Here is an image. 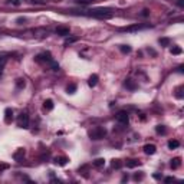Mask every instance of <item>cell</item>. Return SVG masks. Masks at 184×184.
I'll return each mask as SVG.
<instances>
[{
  "label": "cell",
  "instance_id": "cell-18",
  "mask_svg": "<svg viewBox=\"0 0 184 184\" xmlns=\"http://www.w3.org/2000/svg\"><path fill=\"white\" fill-rule=\"evenodd\" d=\"M66 91H68V93H75V91H76V85H69L68 88H66Z\"/></svg>",
  "mask_w": 184,
  "mask_h": 184
},
{
  "label": "cell",
  "instance_id": "cell-21",
  "mask_svg": "<svg viewBox=\"0 0 184 184\" xmlns=\"http://www.w3.org/2000/svg\"><path fill=\"white\" fill-rule=\"evenodd\" d=\"M119 49H121V52H124V53H130V52H131V48H130V46H125V45H122Z\"/></svg>",
  "mask_w": 184,
  "mask_h": 184
},
{
  "label": "cell",
  "instance_id": "cell-27",
  "mask_svg": "<svg viewBox=\"0 0 184 184\" xmlns=\"http://www.w3.org/2000/svg\"><path fill=\"white\" fill-rule=\"evenodd\" d=\"M160 43H161V45H168V43H170V40H168V39H160Z\"/></svg>",
  "mask_w": 184,
  "mask_h": 184
},
{
  "label": "cell",
  "instance_id": "cell-9",
  "mask_svg": "<svg viewBox=\"0 0 184 184\" xmlns=\"http://www.w3.org/2000/svg\"><path fill=\"white\" fill-rule=\"evenodd\" d=\"M56 33H58V35H62V36H68V35H69V27L59 26L56 29Z\"/></svg>",
  "mask_w": 184,
  "mask_h": 184
},
{
  "label": "cell",
  "instance_id": "cell-16",
  "mask_svg": "<svg viewBox=\"0 0 184 184\" xmlns=\"http://www.w3.org/2000/svg\"><path fill=\"white\" fill-rule=\"evenodd\" d=\"M112 167H114V168H121V167H122L121 160H114V161H112Z\"/></svg>",
  "mask_w": 184,
  "mask_h": 184
},
{
  "label": "cell",
  "instance_id": "cell-24",
  "mask_svg": "<svg viewBox=\"0 0 184 184\" xmlns=\"http://www.w3.org/2000/svg\"><path fill=\"white\" fill-rule=\"evenodd\" d=\"M17 86L19 88H25V81L23 79H17Z\"/></svg>",
  "mask_w": 184,
  "mask_h": 184
},
{
  "label": "cell",
  "instance_id": "cell-11",
  "mask_svg": "<svg viewBox=\"0 0 184 184\" xmlns=\"http://www.w3.org/2000/svg\"><path fill=\"white\" fill-rule=\"evenodd\" d=\"M104 165H105V160L104 158H96L93 161V167H96V168H102Z\"/></svg>",
  "mask_w": 184,
  "mask_h": 184
},
{
  "label": "cell",
  "instance_id": "cell-19",
  "mask_svg": "<svg viewBox=\"0 0 184 184\" xmlns=\"http://www.w3.org/2000/svg\"><path fill=\"white\" fill-rule=\"evenodd\" d=\"M125 86H127V88H130V89H135V83L132 82L131 79H128V81L125 82Z\"/></svg>",
  "mask_w": 184,
  "mask_h": 184
},
{
  "label": "cell",
  "instance_id": "cell-13",
  "mask_svg": "<svg viewBox=\"0 0 184 184\" xmlns=\"http://www.w3.org/2000/svg\"><path fill=\"white\" fill-rule=\"evenodd\" d=\"M43 106H45V109H48V111L53 109V101L52 99H46V101L43 102Z\"/></svg>",
  "mask_w": 184,
  "mask_h": 184
},
{
  "label": "cell",
  "instance_id": "cell-7",
  "mask_svg": "<svg viewBox=\"0 0 184 184\" xmlns=\"http://www.w3.org/2000/svg\"><path fill=\"white\" fill-rule=\"evenodd\" d=\"M23 157H25V150H23V148H19V150L13 154V158L16 160V161H20Z\"/></svg>",
  "mask_w": 184,
  "mask_h": 184
},
{
  "label": "cell",
  "instance_id": "cell-29",
  "mask_svg": "<svg viewBox=\"0 0 184 184\" xmlns=\"http://www.w3.org/2000/svg\"><path fill=\"white\" fill-rule=\"evenodd\" d=\"M164 181H165V183H171V181H174V177H167Z\"/></svg>",
  "mask_w": 184,
  "mask_h": 184
},
{
  "label": "cell",
  "instance_id": "cell-26",
  "mask_svg": "<svg viewBox=\"0 0 184 184\" xmlns=\"http://www.w3.org/2000/svg\"><path fill=\"white\" fill-rule=\"evenodd\" d=\"M78 3H82V4H86V3H91V1H95V0H75Z\"/></svg>",
  "mask_w": 184,
  "mask_h": 184
},
{
  "label": "cell",
  "instance_id": "cell-3",
  "mask_svg": "<svg viewBox=\"0 0 184 184\" xmlns=\"http://www.w3.org/2000/svg\"><path fill=\"white\" fill-rule=\"evenodd\" d=\"M17 127L20 128H29V115L26 112H22L17 118Z\"/></svg>",
  "mask_w": 184,
  "mask_h": 184
},
{
  "label": "cell",
  "instance_id": "cell-30",
  "mask_svg": "<svg viewBox=\"0 0 184 184\" xmlns=\"http://www.w3.org/2000/svg\"><path fill=\"white\" fill-rule=\"evenodd\" d=\"M134 178H135V180H141V178H143V174H135Z\"/></svg>",
  "mask_w": 184,
  "mask_h": 184
},
{
  "label": "cell",
  "instance_id": "cell-17",
  "mask_svg": "<svg viewBox=\"0 0 184 184\" xmlns=\"http://www.w3.org/2000/svg\"><path fill=\"white\" fill-rule=\"evenodd\" d=\"M171 53H173V55H180V53H181V48L173 46V48H171Z\"/></svg>",
  "mask_w": 184,
  "mask_h": 184
},
{
  "label": "cell",
  "instance_id": "cell-22",
  "mask_svg": "<svg viewBox=\"0 0 184 184\" xmlns=\"http://www.w3.org/2000/svg\"><path fill=\"white\" fill-rule=\"evenodd\" d=\"M155 131L158 134H165V128H164V125H158L157 128H155Z\"/></svg>",
  "mask_w": 184,
  "mask_h": 184
},
{
  "label": "cell",
  "instance_id": "cell-28",
  "mask_svg": "<svg viewBox=\"0 0 184 184\" xmlns=\"http://www.w3.org/2000/svg\"><path fill=\"white\" fill-rule=\"evenodd\" d=\"M7 167H9L7 164H1V165H0V173H1V171H3V170H6Z\"/></svg>",
  "mask_w": 184,
  "mask_h": 184
},
{
  "label": "cell",
  "instance_id": "cell-10",
  "mask_svg": "<svg viewBox=\"0 0 184 184\" xmlns=\"http://www.w3.org/2000/svg\"><path fill=\"white\" fill-rule=\"evenodd\" d=\"M138 164H140V161H138V160H134V158L127 160V163H125V165H127L128 168H134V167H137Z\"/></svg>",
  "mask_w": 184,
  "mask_h": 184
},
{
  "label": "cell",
  "instance_id": "cell-25",
  "mask_svg": "<svg viewBox=\"0 0 184 184\" xmlns=\"http://www.w3.org/2000/svg\"><path fill=\"white\" fill-rule=\"evenodd\" d=\"M73 42H76V38H68V39L65 40L66 45H68V43H73Z\"/></svg>",
  "mask_w": 184,
  "mask_h": 184
},
{
  "label": "cell",
  "instance_id": "cell-8",
  "mask_svg": "<svg viewBox=\"0 0 184 184\" xmlns=\"http://www.w3.org/2000/svg\"><path fill=\"white\" fill-rule=\"evenodd\" d=\"M180 165H181V158L175 157V158L171 160V168H173V170H177Z\"/></svg>",
  "mask_w": 184,
  "mask_h": 184
},
{
  "label": "cell",
  "instance_id": "cell-20",
  "mask_svg": "<svg viewBox=\"0 0 184 184\" xmlns=\"http://www.w3.org/2000/svg\"><path fill=\"white\" fill-rule=\"evenodd\" d=\"M6 3L7 4H13V6H19V4H22V0H7Z\"/></svg>",
  "mask_w": 184,
  "mask_h": 184
},
{
  "label": "cell",
  "instance_id": "cell-4",
  "mask_svg": "<svg viewBox=\"0 0 184 184\" xmlns=\"http://www.w3.org/2000/svg\"><path fill=\"white\" fill-rule=\"evenodd\" d=\"M117 121H118L119 124H122V125H128L130 117H128V114L125 111H119L118 114H117Z\"/></svg>",
  "mask_w": 184,
  "mask_h": 184
},
{
  "label": "cell",
  "instance_id": "cell-15",
  "mask_svg": "<svg viewBox=\"0 0 184 184\" xmlns=\"http://www.w3.org/2000/svg\"><path fill=\"white\" fill-rule=\"evenodd\" d=\"M180 145V143L177 141V140H171V141H168V148L170 150H174V148H177Z\"/></svg>",
  "mask_w": 184,
  "mask_h": 184
},
{
  "label": "cell",
  "instance_id": "cell-14",
  "mask_svg": "<svg viewBox=\"0 0 184 184\" xmlns=\"http://www.w3.org/2000/svg\"><path fill=\"white\" fill-rule=\"evenodd\" d=\"M55 163L59 164V165H65L66 163H68V158L66 157H58V158H55Z\"/></svg>",
  "mask_w": 184,
  "mask_h": 184
},
{
  "label": "cell",
  "instance_id": "cell-6",
  "mask_svg": "<svg viewBox=\"0 0 184 184\" xmlns=\"http://www.w3.org/2000/svg\"><path fill=\"white\" fill-rule=\"evenodd\" d=\"M4 115H6V117H4V122H6V124H10V121L13 119V111H12L10 108H7V109L4 111Z\"/></svg>",
  "mask_w": 184,
  "mask_h": 184
},
{
  "label": "cell",
  "instance_id": "cell-2",
  "mask_svg": "<svg viewBox=\"0 0 184 184\" xmlns=\"http://www.w3.org/2000/svg\"><path fill=\"white\" fill-rule=\"evenodd\" d=\"M105 135H106V131H105V128H102V127H96V128H93L89 132V137H91L92 140H101Z\"/></svg>",
  "mask_w": 184,
  "mask_h": 184
},
{
  "label": "cell",
  "instance_id": "cell-5",
  "mask_svg": "<svg viewBox=\"0 0 184 184\" xmlns=\"http://www.w3.org/2000/svg\"><path fill=\"white\" fill-rule=\"evenodd\" d=\"M155 151H157V147L154 144H147L144 145V153L145 154H148V155H153V154H155Z\"/></svg>",
  "mask_w": 184,
  "mask_h": 184
},
{
  "label": "cell",
  "instance_id": "cell-1",
  "mask_svg": "<svg viewBox=\"0 0 184 184\" xmlns=\"http://www.w3.org/2000/svg\"><path fill=\"white\" fill-rule=\"evenodd\" d=\"M82 14L92 16V17H98V19H109L112 17V10L111 9H92V10H85Z\"/></svg>",
  "mask_w": 184,
  "mask_h": 184
},
{
  "label": "cell",
  "instance_id": "cell-23",
  "mask_svg": "<svg viewBox=\"0 0 184 184\" xmlns=\"http://www.w3.org/2000/svg\"><path fill=\"white\" fill-rule=\"evenodd\" d=\"M140 29H144V26H132V27H127V29H124V30L131 32V30H140Z\"/></svg>",
  "mask_w": 184,
  "mask_h": 184
},
{
  "label": "cell",
  "instance_id": "cell-12",
  "mask_svg": "<svg viewBox=\"0 0 184 184\" xmlns=\"http://www.w3.org/2000/svg\"><path fill=\"white\" fill-rule=\"evenodd\" d=\"M98 75H92L91 78H89V81H88V85H89V86H95V85H96V83H98Z\"/></svg>",
  "mask_w": 184,
  "mask_h": 184
}]
</instances>
